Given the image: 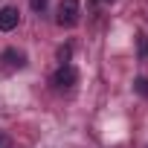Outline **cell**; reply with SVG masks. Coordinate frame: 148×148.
Here are the masks:
<instances>
[{
  "label": "cell",
  "instance_id": "obj_8",
  "mask_svg": "<svg viewBox=\"0 0 148 148\" xmlns=\"http://www.w3.org/2000/svg\"><path fill=\"white\" fill-rule=\"evenodd\" d=\"M29 6H32V12H44L47 9V0H29Z\"/></svg>",
  "mask_w": 148,
  "mask_h": 148
},
{
  "label": "cell",
  "instance_id": "obj_7",
  "mask_svg": "<svg viewBox=\"0 0 148 148\" xmlns=\"http://www.w3.org/2000/svg\"><path fill=\"white\" fill-rule=\"evenodd\" d=\"M70 52H73V47H61V49H58V61L67 64V61H70Z\"/></svg>",
  "mask_w": 148,
  "mask_h": 148
},
{
  "label": "cell",
  "instance_id": "obj_9",
  "mask_svg": "<svg viewBox=\"0 0 148 148\" xmlns=\"http://www.w3.org/2000/svg\"><path fill=\"white\" fill-rule=\"evenodd\" d=\"M6 142H9V139H6V136H0V148H3V145H6Z\"/></svg>",
  "mask_w": 148,
  "mask_h": 148
},
{
  "label": "cell",
  "instance_id": "obj_6",
  "mask_svg": "<svg viewBox=\"0 0 148 148\" xmlns=\"http://www.w3.org/2000/svg\"><path fill=\"white\" fill-rule=\"evenodd\" d=\"M134 87H136V93H139V96H148V79H136V84H134Z\"/></svg>",
  "mask_w": 148,
  "mask_h": 148
},
{
  "label": "cell",
  "instance_id": "obj_2",
  "mask_svg": "<svg viewBox=\"0 0 148 148\" xmlns=\"http://www.w3.org/2000/svg\"><path fill=\"white\" fill-rule=\"evenodd\" d=\"M76 82H79V73H76L73 64H61L52 76V84H58V87H73Z\"/></svg>",
  "mask_w": 148,
  "mask_h": 148
},
{
  "label": "cell",
  "instance_id": "obj_4",
  "mask_svg": "<svg viewBox=\"0 0 148 148\" xmlns=\"http://www.w3.org/2000/svg\"><path fill=\"white\" fill-rule=\"evenodd\" d=\"M0 61H3L6 70H18V67H23V52L15 49V47H9V49L0 52Z\"/></svg>",
  "mask_w": 148,
  "mask_h": 148
},
{
  "label": "cell",
  "instance_id": "obj_1",
  "mask_svg": "<svg viewBox=\"0 0 148 148\" xmlns=\"http://www.w3.org/2000/svg\"><path fill=\"white\" fill-rule=\"evenodd\" d=\"M79 15H82V3L79 0H61V6H58V26H76L79 23Z\"/></svg>",
  "mask_w": 148,
  "mask_h": 148
},
{
  "label": "cell",
  "instance_id": "obj_5",
  "mask_svg": "<svg viewBox=\"0 0 148 148\" xmlns=\"http://www.w3.org/2000/svg\"><path fill=\"white\" fill-rule=\"evenodd\" d=\"M139 58H148V35H139Z\"/></svg>",
  "mask_w": 148,
  "mask_h": 148
},
{
  "label": "cell",
  "instance_id": "obj_3",
  "mask_svg": "<svg viewBox=\"0 0 148 148\" xmlns=\"http://www.w3.org/2000/svg\"><path fill=\"white\" fill-rule=\"evenodd\" d=\"M18 21H21V15H18L15 6H3L0 9V32H12L18 26Z\"/></svg>",
  "mask_w": 148,
  "mask_h": 148
}]
</instances>
